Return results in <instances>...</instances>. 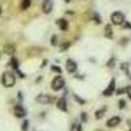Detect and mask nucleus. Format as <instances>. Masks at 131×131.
I'll list each match as a JSON object with an SVG mask.
<instances>
[{"label": "nucleus", "mask_w": 131, "mask_h": 131, "mask_svg": "<svg viewBox=\"0 0 131 131\" xmlns=\"http://www.w3.org/2000/svg\"><path fill=\"white\" fill-rule=\"evenodd\" d=\"M63 86H64V79L62 78V76H57L51 83V88L54 91H60Z\"/></svg>", "instance_id": "f03ea898"}, {"label": "nucleus", "mask_w": 131, "mask_h": 131, "mask_svg": "<svg viewBox=\"0 0 131 131\" xmlns=\"http://www.w3.org/2000/svg\"><path fill=\"white\" fill-rule=\"evenodd\" d=\"M125 91L127 92V94H128V98L131 100V85H128V86H127V88H126Z\"/></svg>", "instance_id": "a211bd4d"}, {"label": "nucleus", "mask_w": 131, "mask_h": 131, "mask_svg": "<svg viewBox=\"0 0 131 131\" xmlns=\"http://www.w3.org/2000/svg\"><path fill=\"white\" fill-rule=\"evenodd\" d=\"M71 2V0H66V3H70Z\"/></svg>", "instance_id": "c85d7f7f"}, {"label": "nucleus", "mask_w": 131, "mask_h": 131, "mask_svg": "<svg viewBox=\"0 0 131 131\" xmlns=\"http://www.w3.org/2000/svg\"><path fill=\"white\" fill-rule=\"evenodd\" d=\"M2 83L4 86H7V88H10V86H13L15 83H16V78L13 73L10 72H4L3 78H2Z\"/></svg>", "instance_id": "f257e3e1"}, {"label": "nucleus", "mask_w": 131, "mask_h": 131, "mask_svg": "<svg viewBox=\"0 0 131 131\" xmlns=\"http://www.w3.org/2000/svg\"><path fill=\"white\" fill-rule=\"evenodd\" d=\"M105 112H106V107H105V106L101 109V110H97V112H96V114H94V115H96V118H97V119L102 118V115L105 114Z\"/></svg>", "instance_id": "4468645a"}, {"label": "nucleus", "mask_w": 131, "mask_h": 131, "mask_svg": "<svg viewBox=\"0 0 131 131\" xmlns=\"http://www.w3.org/2000/svg\"><path fill=\"white\" fill-rule=\"evenodd\" d=\"M112 23L114 25H121L125 23V15L121 12H114L112 15Z\"/></svg>", "instance_id": "7ed1b4c3"}, {"label": "nucleus", "mask_w": 131, "mask_h": 131, "mask_svg": "<svg viewBox=\"0 0 131 131\" xmlns=\"http://www.w3.org/2000/svg\"><path fill=\"white\" fill-rule=\"evenodd\" d=\"M94 20H96V23H97V24H101V18L98 17V15H94Z\"/></svg>", "instance_id": "4be33fe9"}, {"label": "nucleus", "mask_w": 131, "mask_h": 131, "mask_svg": "<svg viewBox=\"0 0 131 131\" xmlns=\"http://www.w3.org/2000/svg\"><path fill=\"white\" fill-rule=\"evenodd\" d=\"M88 117H86V113H81V121H86Z\"/></svg>", "instance_id": "393cba45"}, {"label": "nucleus", "mask_w": 131, "mask_h": 131, "mask_svg": "<svg viewBox=\"0 0 131 131\" xmlns=\"http://www.w3.org/2000/svg\"><path fill=\"white\" fill-rule=\"evenodd\" d=\"M68 46H70V43H68V42H67V43H63V45L60 46V50H64V49H67Z\"/></svg>", "instance_id": "5701e85b"}, {"label": "nucleus", "mask_w": 131, "mask_h": 131, "mask_svg": "<svg viewBox=\"0 0 131 131\" xmlns=\"http://www.w3.org/2000/svg\"><path fill=\"white\" fill-rule=\"evenodd\" d=\"M58 109H60L63 112H67V102H66L64 98H60L58 101Z\"/></svg>", "instance_id": "9d476101"}, {"label": "nucleus", "mask_w": 131, "mask_h": 131, "mask_svg": "<svg viewBox=\"0 0 131 131\" xmlns=\"http://www.w3.org/2000/svg\"><path fill=\"white\" fill-rule=\"evenodd\" d=\"M105 36H106L107 38H112V37H113V33H112V26H110V25H106V28H105Z\"/></svg>", "instance_id": "ddd939ff"}, {"label": "nucleus", "mask_w": 131, "mask_h": 131, "mask_svg": "<svg viewBox=\"0 0 131 131\" xmlns=\"http://www.w3.org/2000/svg\"><path fill=\"white\" fill-rule=\"evenodd\" d=\"M42 9L46 15H49L51 12V9H52V2L51 0H45V2H43V5H42Z\"/></svg>", "instance_id": "6e6552de"}, {"label": "nucleus", "mask_w": 131, "mask_h": 131, "mask_svg": "<svg viewBox=\"0 0 131 131\" xmlns=\"http://www.w3.org/2000/svg\"><path fill=\"white\" fill-rule=\"evenodd\" d=\"M66 68H67V71L68 72H75L76 71V68H78V64H76V62H73L72 59H68L67 60V63H66Z\"/></svg>", "instance_id": "423d86ee"}, {"label": "nucleus", "mask_w": 131, "mask_h": 131, "mask_svg": "<svg viewBox=\"0 0 131 131\" xmlns=\"http://www.w3.org/2000/svg\"><path fill=\"white\" fill-rule=\"evenodd\" d=\"M123 92H125V89H118V91H117V93H118V94H122Z\"/></svg>", "instance_id": "bb28decb"}, {"label": "nucleus", "mask_w": 131, "mask_h": 131, "mask_svg": "<svg viewBox=\"0 0 131 131\" xmlns=\"http://www.w3.org/2000/svg\"><path fill=\"white\" fill-rule=\"evenodd\" d=\"M130 131H131V130H130Z\"/></svg>", "instance_id": "7c9ffc66"}, {"label": "nucleus", "mask_w": 131, "mask_h": 131, "mask_svg": "<svg viewBox=\"0 0 131 131\" xmlns=\"http://www.w3.org/2000/svg\"><path fill=\"white\" fill-rule=\"evenodd\" d=\"M15 115L17 118H23L26 115V112H25V109L21 106V105H16L15 106Z\"/></svg>", "instance_id": "39448f33"}, {"label": "nucleus", "mask_w": 131, "mask_h": 131, "mask_svg": "<svg viewBox=\"0 0 131 131\" xmlns=\"http://www.w3.org/2000/svg\"><path fill=\"white\" fill-rule=\"evenodd\" d=\"M51 45H54V46L58 45V37L57 36H52L51 37Z\"/></svg>", "instance_id": "dca6fc26"}, {"label": "nucleus", "mask_w": 131, "mask_h": 131, "mask_svg": "<svg viewBox=\"0 0 131 131\" xmlns=\"http://www.w3.org/2000/svg\"><path fill=\"white\" fill-rule=\"evenodd\" d=\"M28 125H29V122H28V121H25V122H24V125H23V130H24V131H26V130H28Z\"/></svg>", "instance_id": "412c9836"}, {"label": "nucleus", "mask_w": 131, "mask_h": 131, "mask_svg": "<svg viewBox=\"0 0 131 131\" xmlns=\"http://www.w3.org/2000/svg\"><path fill=\"white\" fill-rule=\"evenodd\" d=\"M51 70H52V71H55V72H58V73H60V72H62V70H60L59 67H57V66H52Z\"/></svg>", "instance_id": "6ab92c4d"}, {"label": "nucleus", "mask_w": 131, "mask_h": 131, "mask_svg": "<svg viewBox=\"0 0 131 131\" xmlns=\"http://www.w3.org/2000/svg\"><path fill=\"white\" fill-rule=\"evenodd\" d=\"M76 126H78V127H76V131H81V126L80 125H76Z\"/></svg>", "instance_id": "cd10ccee"}, {"label": "nucleus", "mask_w": 131, "mask_h": 131, "mask_svg": "<svg viewBox=\"0 0 131 131\" xmlns=\"http://www.w3.org/2000/svg\"><path fill=\"white\" fill-rule=\"evenodd\" d=\"M13 51H15V47H13V46H12V47H10V46L7 47V54H12Z\"/></svg>", "instance_id": "aec40b11"}, {"label": "nucleus", "mask_w": 131, "mask_h": 131, "mask_svg": "<svg viewBox=\"0 0 131 131\" xmlns=\"http://www.w3.org/2000/svg\"><path fill=\"white\" fill-rule=\"evenodd\" d=\"M57 24H58V26L60 28V30H66V29L68 28V25H67V21L63 20V18H59V20L57 21Z\"/></svg>", "instance_id": "9b49d317"}, {"label": "nucleus", "mask_w": 131, "mask_h": 131, "mask_svg": "<svg viewBox=\"0 0 131 131\" xmlns=\"http://www.w3.org/2000/svg\"><path fill=\"white\" fill-rule=\"evenodd\" d=\"M73 97H75V100H76V101H79V102H80V104H84V102H85V101H84V100H81V98H79V97H78V96H76V94H75V96H73Z\"/></svg>", "instance_id": "b1692460"}, {"label": "nucleus", "mask_w": 131, "mask_h": 131, "mask_svg": "<svg viewBox=\"0 0 131 131\" xmlns=\"http://www.w3.org/2000/svg\"><path fill=\"white\" fill-rule=\"evenodd\" d=\"M30 7V0H23V3H21V8L23 9H28Z\"/></svg>", "instance_id": "2eb2a0df"}, {"label": "nucleus", "mask_w": 131, "mask_h": 131, "mask_svg": "<svg viewBox=\"0 0 131 131\" xmlns=\"http://www.w3.org/2000/svg\"><path fill=\"white\" fill-rule=\"evenodd\" d=\"M107 66H109V67H113V66H114V59H110V60H109Z\"/></svg>", "instance_id": "a878e982"}, {"label": "nucleus", "mask_w": 131, "mask_h": 131, "mask_svg": "<svg viewBox=\"0 0 131 131\" xmlns=\"http://www.w3.org/2000/svg\"><path fill=\"white\" fill-rule=\"evenodd\" d=\"M9 66H10V67H12V68H15V70L17 71V70H18V63H17V59L12 58V59L9 60Z\"/></svg>", "instance_id": "f8f14e48"}, {"label": "nucleus", "mask_w": 131, "mask_h": 131, "mask_svg": "<svg viewBox=\"0 0 131 131\" xmlns=\"http://www.w3.org/2000/svg\"><path fill=\"white\" fill-rule=\"evenodd\" d=\"M0 13H2V8H0Z\"/></svg>", "instance_id": "c756f323"}, {"label": "nucleus", "mask_w": 131, "mask_h": 131, "mask_svg": "<svg viewBox=\"0 0 131 131\" xmlns=\"http://www.w3.org/2000/svg\"><path fill=\"white\" fill-rule=\"evenodd\" d=\"M114 89H115V79H112V81H110V84H109V86L104 91V96H112L113 94V92H114Z\"/></svg>", "instance_id": "20e7f679"}, {"label": "nucleus", "mask_w": 131, "mask_h": 131, "mask_svg": "<svg viewBox=\"0 0 131 131\" xmlns=\"http://www.w3.org/2000/svg\"><path fill=\"white\" fill-rule=\"evenodd\" d=\"M119 123H121V117H112V118L106 122L107 127H115V126H118Z\"/></svg>", "instance_id": "0eeeda50"}, {"label": "nucleus", "mask_w": 131, "mask_h": 131, "mask_svg": "<svg viewBox=\"0 0 131 131\" xmlns=\"http://www.w3.org/2000/svg\"><path fill=\"white\" fill-rule=\"evenodd\" d=\"M37 101L38 102H42V104H49V102L52 101V98L49 97L47 94H38L37 96Z\"/></svg>", "instance_id": "1a4fd4ad"}, {"label": "nucleus", "mask_w": 131, "mask_h": 131, "mask_svg": "<svg viewBox=\"0 0 131 131\" xmlns=\"http://www.w3.org/2000/svg\"><path fill=\"white\" fill-rule=\"evenodd\" d=\"M125 100H119V102H118V106H119V109H123L125 107Z\"/></svg>", "instance_id": "f3484780"}]
</instances>
